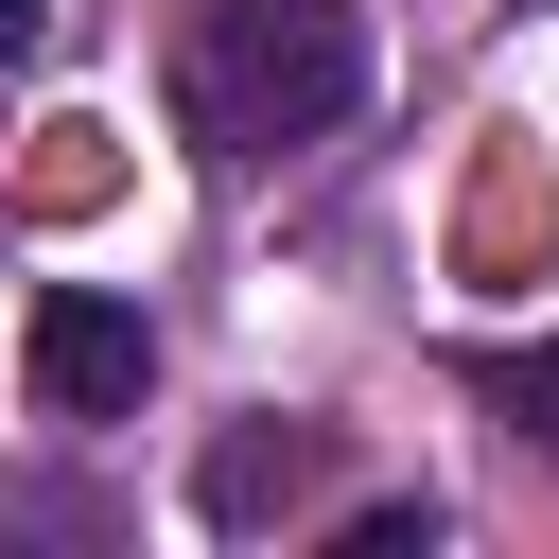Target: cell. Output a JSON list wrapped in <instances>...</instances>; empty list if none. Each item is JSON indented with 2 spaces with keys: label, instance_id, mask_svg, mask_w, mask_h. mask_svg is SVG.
I'll use <instances>...</instances> for the list:
<instances>
[{
  "label": "cell",
  "instance_id": "cell-5",
  "mask_svg": "<svg viewBox=\"0 0 559 559\" xmlns=\"http://www.w3.org/2000/svg\"><path fill=\"white\" fill-rule=\"evenodd\" d=\"M35 35H52V0H0V70H17V52H35Z\"/></svg>",
  "mask_w": 559,
  "mask_h": 559
},
{
  "label": "cell",
  "instance_id": "cell-2",
  "mask_svg": "<svg viewBox=\"0 0 559 559\" xmlns=\"http://www.w3.org/2000/svg\"><path fill=\"white\" fill-rule=\"evenodd\" d=\"M140 384H157V332H140V297H87V280H52V297H35V402H52V419H140Z\"/></svg>",
  "mask_w": 559,
  "mask_h": 559
},
{
  "label": "cell",
  "instance_id": "cell-4",
  "mask_svg": "<svg viewBox=\"0 0 559 559\" xmlns=\"http://www.w3.org/2000/svg\"><path fill=\"white\" fill-rule=\"evenodd\" d=\"M507 402H524V419L559 437V349H524V367H507Z\"/></svg>",
  "mask_w": 559,
  "mask_h": 559
},
{
  "label": "cell",
  "instance_id": "cell-3",
  "mask_svg": "<svg viewBox=\"0 0 559 559\" xmlns=\"http://www.w3.org/2000/svg\"><path fill=\"white\" fill-rule=\"evenodd\" d=\"M297 489H314V437H280V419H262V437H227V454L192 472V507H210V524H262V507H297Z\"/></svg>",
  "mask_w": 559,
  "mask_h": 559
},
{
  "label": "cell",
  "instance_id": "cell-1",
  "mask_svg": "<svg viewBox=\"0 0 559 559\" xmlns=\"http://www.w3.org/2000/svg\"><path fill=\"white\" fill-rule=\"evenodd\" d=\"M175 105L210 157H280V140H332L367 105V17L349 0H192L175 35Z\"/></svg>",
  "mask_w": 559,
  "mask_h": 559
}]
</instances>
